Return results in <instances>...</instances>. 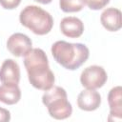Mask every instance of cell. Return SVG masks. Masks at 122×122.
Instances as JSON below:
<instances>
[{
	"instance_id": "cell-1",
	"label": "cell",
	"mask_w": 122,
	"mask_h": 122,
	"mask_svg": "<svg viewBox=\"0 0 122 122\" xmlns=\"http://www.w3.org/2000/svg\"><path fill=\"white\" fill-rule=\"evenodd\" d=\"M24 66L29 81L33 88L47 91L53 86L54 74L49 66L48 56L42 49H31L24 56Z\"/></svg>"
},
{
	"instance_id": "cell-2",
	"label": "cell",
	"mask_w": 122,
	"mask_h": 122,
	"mask_svg": "<svg viewBox=\"0 0 122 122\" xmlns=\"http://www.w3.org/2000/svg\"><path fill=\"white\" fill-rule=\"evenodd\" d=\"M51 51L55 61L69 71H74L81 67L90 56V51L86 45L63 40L54 42Z\"/></svg>"
},
{
	"instance_id": "cell-3",
	"label": "cell",
	"mask_w": 122,
	"mask_h": 122,
	"mask_svg": "<svg viewBox=\"0 0 122 122\" xmlns=\"http://www.w3.org/2000/svg\"><path fill=\"white\" fill-rule=\"evenodd\" d=\"M19 21L24 27L37 35L49 33L53 27L52 16L48 11L35 5L25 7L20 11Z\"/></svg>"
},
{
	"instance_id": "cell-4",
	"label": "cell",
	"mask_w": 122,
	"mask_h": 122,
	"mask_svg": "<svg viewBox=\"0 0 122 122\" xmlns=\"http://www.w3.org/2000/svg\"><path fill=\"white\" fill-rule=\"evenodd\" d=\"M42 103L47 107L51 117L62 120L70 117L72 112L71 104L68 100L67 92L59 86H52L45 91L42 95Z\"/></svg>"
},
{
	"instance_id": "cell-5",
	"label": "cell",
	"mask_w": 122,
	"mask_h": 122,
	"mask_svg": "<svg viewBox=\"0 0 122 122\" xmlns=\"http://www.w3.org/2000/svg\"><path fill=\"white\" fill-rule=\"evenodd\" d=\"M108 74L105 69L98 65H92L83 70L80 74V83L86 89L96 90L105 85Z\"/></svg>"
},
{
	"instance_id": "cell-6",
	"label": "cell",
	"mask_w": 122,
	"mask_h": 122,
	"mask_svg": "<svg viewBox=\"0 0 122 122\" xmlns=\"http://www.w3.org/2000/svg\"><path fill=\"white\" fill-rule=\"evenodd\" d=\"M7 49L16 57L25 56L32 49V41L28 35L21 32H15L8 38Z\"/></svg>"
},
{
	"instance_id": "cell-7",
	"label": "cell",
	"mask_w": 122,
	"mask_h": 122,
	"mask_svg": "<svg viewBox=\"0 0 122 122\" xmlns=\"http://www.w3.org/2000/svg\"><path fill=\"white\" fill-rule=\"evenodd\" d=\"M108 103L110 106V114L108 121L120 122L122 120V88L113 87L108 94Z\"/></svg>"
},
{
	"instance_id": "cell-8",
	"label": "cell",
	"mask_w": 122,
	"mask_h": 122,
	"mask_svg": "<svg viewBox=\"0 0 122 122\" xmlns=\"http://www.w3.org/2000/svg\"><path fill=\"white\" fill-rule=\"evenodd\" d=\"M101 105V95L95 90L86 89L77 96V106L80 110L92 112L97 110Z\"/></svg>"
},
{
	"instance_id": "cell-9",
	"label": "cell",
	"mask_w": 122,
	"mask_h": 122,
	"mask_svg": "<svg viewBox=\"0 0 122 122\" xmlns=\"http://www.w3.org/2000/svg\"><path fill=\"white\" fill-rule=\"evenodd\" d=\"M20 68L13 59H6L0 67V82L2 84H18Z\"/></svg>"
},
{
	"instance_id": "cell-10",
	"label": "cell",
	"mask_w": 122,
	"mask_h": 122,
	"mask_svg": "<svg viewBox=\"0 0 122 122\" xmlns=\"http://www.w3.org/2000/svg\"><path fill=\"white\" fill-rule=\"evenodd\" d=\"M102 26L109 31H117L122 27V14L116 8H108L100 15Z\"/></svg>"
},
{
	"instance_id": "cell-11",
	"label": "cell",
	"mask_w": 122,
	"mask_h": 122,
	"mask_svg": "<svg viewBox=\"0 0 122 122\" xmlns=\"http://www.w3.org/2000/svg\"><path fill=\"white\" fill-rule=\"evenodd\" d=\"M60 30L69 38H78L84 32V24L75 16H67L60 22Z\"/></svg>"
},
{
	"instance_id": "cell-12",
	"label": "cell",
	"mask_w": 122,
	"mask_h": 122,
	"mask_svg": "<svg viewBox=\"0 0 122 122\" xmlns=\"http://www.w3.org/2000/svg\"><path fill=\"white\" fill-rule=\"evenodd\" d=\"M21 98V91L18 84L0 85V102L7 105H14Z\"/></svg>"
},
{
	"instance_id": "cell-13",
	"label": "cell",
	"mask_w": 122,
	"mask_h": 122,
	"mask_svg": "<svg viewBox=\"0 0 122 122\" xmlns=\"http://www.w3.org/2000/svg\"><path fill=\"white\" fill-rule=\"evenodd\" d=\"M86 5V0H59V7L64 12L80 11Z\"/></svg>"
},
{
	"instance_id": "cell-14",
	"label": "cell",
	"mask_w": 122,
	"mask_h": 122,
	"mask_svg": "<svg viewBox=\"0 0 122 122\" xmlns=\"http://www.w3.org/2000/svg\"><path fill=\"white\" fill-rule=\"evenodd\" d=\"M110 3V0H86V4L92 10H98L106 7Z\"/></svg>"
},
{
	"instance_id": "cell-15",
	"label": "cell",
	"mask_w": 122,
	"mask_h": 122,
	"mask_svg": "<svg viewBox=\"0 0 122 122\" xmlns=\"http://www.w3.org/2000/svg\"><path fill=\"white\" fill-rule=\"evenodd\" d=\"M21 3V0H0V5L5 10H13L17 8Z\"/></svg>"
},
{
	"instance_id": "cell-16",
	"label": "cell",
	"mask_w": 122,
	"mask_h": 122,
	"mask_svg": "<svg viewBox=\"0 0 122 122\" xmlns=\"http://www.w3.org/2000/svg\"><path fill=\"white\" fill-rule=\"evenodd\" d=\"M10 120V112L5 108L0 107V122H8Z\"/></svg>"
},
{
	"instance_id": "cell-17",
	"label": "cell",
	"mask_w": 122,
	"mask_h": 122,
	"mask_svg": "<svg viewBox=\"0 0 122 122\" xmlns=\"http://www.w3.org/2000/svg\"><path fill=\"white\" fill-rule=\"evenodd\" d=\"M35 2H38V3H40V4H44V5H46V4H50L52 0H34Z\"/></svg>"
}]
</instances>
